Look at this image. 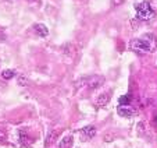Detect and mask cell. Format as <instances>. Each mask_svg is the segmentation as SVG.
Listing matches in <instances>:
<instances>
[{
    "label": "cell",
    "instance_id": "6da1fadb",
    "mask_svg": "<svg viewBox=\"0 0 157 148\" xmlns=\"http://www.w3.org/2000/svg\"><path fill=\"white\" fill-rule=\"evenodd\" d=\"M129 46L133 51L142 52V53H150L156 49V38L151 34H146L143 38H135L129 42Z\"/></svg>",
    "mask_w": 157,
    "mask_h": 148
},
{
    "label": "cell",
    "instance_id": "7a4b0ae2",
    "mask_svg": "<svg viewBox=\"0 0 157 148\" xmlns=\"http://www.w3.org/2000/svg\"><path fill=\"white\" fill-rule=\"evenodd\" d=\"M154 14H156V11H153V10L150 9L149 2H142V3H139L136 6V17L139 18V20L149 21L154 17Z\"/></svg>",
    "mask_w": 157,
    "mask_h": 148
},
{
    "label": "cell",
    "instance_id": "3957f363",
    "mask_svg": "<svg viewBox=\"0 0 157 148\" xmlns=\"http://www.w3.org/2000/svg\"><path fill=\"white\" fill-rule=\"evenodd\" d=\"M101 84H103V77L95 76V77L88 78V83H86V85H88L89 89H95V88H98V87H100Z\"/></svg>",
    "mask_w": 157,
    "mask_h": 148
},
{
    "label": "cell",
    "instance_id": "277c9868",
    "mask_svg": "<svg viewBox=\"0 0 157 148\" xmlns=\"http://www.w3.org/2000/svg\"><path fill=\"white\" fill-rule=\"evenodd\" d=\"M33 32H35L38 36H42V38H44V36L49 35L48 27L43 25V24H35V25H33Z\"/></svg>",
    "mask_w": 157,
    "mask_h": 148
},
{
    "label": "cell",
    "instance_id": "5b68a950",
    "mask_svg": "<svg viewBox=\"0 0 157 148\" xmlns=\"http://www.w3.org/2000/svg\"><path fill=\"white\" fill-rule=\"evenodd\" d=\"M81 134H82L83 140L85 138H93L96 136V127L95 126H86L81 130Z\"/></svg>",
    "mask_w": 157,
    "mask_h": 148
},
{
    "label": "cell",
    "instance_id": "8992f818",
    "mask_svg": "<svg viewBox=\"0 0 157 148\" xmlns=\"http://www.w3.org/2000/svg\"><path fill=\"white\" fill-rule=\"evenodd\" d=\"M118 113L121 116H124V117H129V116H133V113H135V110L132 109V108H128V106H121L120 105L118 106Z\"/></svg>",
    "mask_w": 157,
    "mask_h": 148
},
{
    "label": "cell",
    "instance_id": "52a82bcc",
    "mask_svg": "<svg viewBox=\"0 0 157 148\" xmlns=\"http://www.w3.org/2000/svg\"><path fill=\"white\" fill-rule=\"evenodd\" d=\"M72 141H74L72 136H67V137H64V138H63L61 141H60L59 148H71V147H72Z\"/></svg>",
    "mask_w": 157,
    "mask_h": 148
},
{
    "label": "cell",
    "instance_id": "ba28073f",
    "mask_svg": "<svg viewBox=\"0 0 157 148\" xmlns=\"http://www.w3.org/2000/svg\"><path fill=\"white\" fill-rule=\"evenodd\" d=\"M109 99H110V94L109 92H103V94H100L98 98V105L104 106L106 104H109Z\"/></svg>",
    "mask_w": 157,
    "mask_h": 148
},
{
    "label": "cell",
    "instance_id": "9c48e42d",
    "mask_svg": "<svg viewBox=\"0 0 157 148\" xmlns=\"http://www.w3.org/2000/svg\"><path fill=\"white\" fill-rule=\"evenodd\" d=\"M14 76H15V70H11V68H7V70L2 71V77H3L4 80H11Z\"/></svg>",
    "mask_w": 157,
    "mask_h": 148
},
{
    "label": "cell",
    "instance_id": "30bf717a",
    "mask_svg": "<svg viewBox=\"0 0 157 148\" xmlns=\"http://www.w3.org/2000/svg\"><path fill=\"white\" fill-rule=\"evenodd\" d=\"M118 102H120V105H121V106H127V105L129 104V97H127V95H124V97H120Z\"/></svg>",
    "mask_w": 157,
    "mask_h": 148
},
{
    "label": "cell",
    "instance_id": "8fae6325",
    "mask_svg": "<svg viewBox=\"0 0 157 148\" xmlns=\"http://www.w3.org/2000/svg\"><path fill=\"white\" fill-rule=\"evenodd\" d=\"M28 78L27 77H24V76H20L18 77V85H22V87H27L28 85Z\"/></svg>",
    "mask_w": 157,
    "mask_h": 148
},
{
    "label": "cell",
    "instance_id": "7c38bea8",
    "mask_svg": "<svg viewBox=\"0 0 157 148\" xmlns=\"http://www.w3.org/2000/svg\"><path fill=\"white\" fill-rule=\"evenodd\" d=\"M53 136H54V133H53V131H50V133L48 134V138H46V147H50V142H52V140L54 138Z\"/></svg>",
    "mask_w": 157,
    "mask_h": 148
},
{
    "label": "cell",
    "instance_id": "4fadbf2b",
    "mask_svg": "<svg viewBox=\"0 0 157 148\" xmlns=\"http://www.w3.org/2000/svg\"><path fill=\"white\" fill-rule=\"evenodd\" d=\"M149 6H150V9L153 10V11H156V9H157V0H151V2H149Z\"/></svg>",
    "mask_w": 157,
    "mask_h": 148
},
{
    "label": "cell",
    "instance_id": "5bb4252c",
    "mask_svg": "<svg viewBox=\"0 0 157 148\" xmlns=\"http://www.w3.org/2000/svg\"><path fill=\"white\" fill-rule=\"evenodd\" d=\"M4 140H6V134H4V133H3V131L0 130V142H3V141H4Z\"/></svg>",
    "mask_w": 157,
    "mask_h": 148
},
{
    "label": "cell",
    "instance_id": "9a60e30c",
    "mask_svg": "<svg viewBox=\"0 0 157 148\" xmlns=\"http://www.w3.org/2000/svg\"><path fill=\"white\" fill-rule=\"evenodd\" d=\"M28 2H36V0H28Z\"/></svg>",
    "mask_w": 157,
    "mask_h": 148
}]
</instances>
